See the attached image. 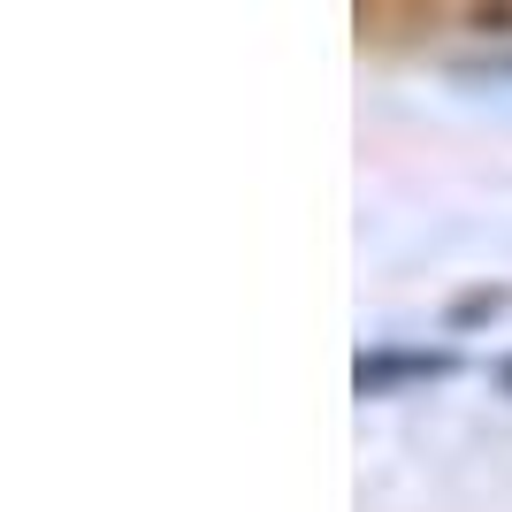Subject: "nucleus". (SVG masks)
Wrapping results in <instances>:
<instances>
[{
	"label": "nucleus",
	"mask_w": 512,
	"mask_h": 512,
	"mask_svg": "<svg viewBox=\"0 0 512 512\" xmlns=\"http://www.w3.org/2000/svg\"><path fill=\"white\" fill-rule=\"evenodd\" d=\"M451 375V352H375L360 360V398H383L390 383H436Z\"/></svg>",
	"instance_id": "1"
},
{
	"label": "nucleus",
	"mask_w": 512,
	"mask_h": 512,
	"mask_svg": "<svg viewBox=\"0 0 512 512\" xmlns=\"http://www.w3.org/2000/svg\"><path fill=\"white\" fill-rule=\"evenodd\" d=\"M505 390H512V360H505Z\"/></svg>",
	"instance_id": "2"
}]
</instances>
